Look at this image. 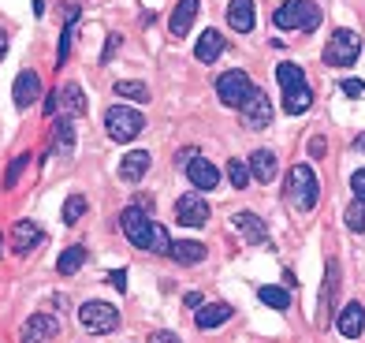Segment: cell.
<instances>
[{"instance_id": "obj_1", "label": "cell", "mask_w": 365, "mask_h": 343, "mask_svg": "<svg viewBox=\"0 0 365 343\" xmlns=\"http://www.w3.org/2000/svg\"><path fill=\"white\" fill-rule=\"evenodd\" d=\"M272 26L309 34V30L321 26V8L313 4V0H284V4L276 8V15H272Z\"/></svg>"}, {"instance_id": "obj_2", "label": "cell", "mask_w": 365, "mask_h": 343, "mask_svg": "<svg viewBox=\"0 0 365 343\" xmlns=\"http://www.w3.org/2000/svg\"><path fill=\"white\" fill-rule=\"evenodd\" d=\"M287 198L298 213H309L317 205V175L309 165H291L287 168Z\"/></svg>"}, {"instance_id": "obj_3", "label": "cell", "mask_w": 365, "mask_h": 343, "mask_svg": "<svg viewBox=\"0 0 365 343\" xmlns=\"http://www.w3.org/2000/svg\"><path fill=\"white\" fill-rule=\"evenodd\" d=\"M142 127H145V120H142V112H135V108H127V105H112L108 112H105V130H108V138L112 142H130V138H138L142 135Z\"/></svg>"}, {"instance_id": "obj_4", "label": "cell", "mask_w": 365, "mask_h": 343, "mask_svg": "<svg viewBox=\"0 0 365 343\" xmlns=\"http://www.w3.org/2000/svg\"><path fill=\"white\" fill-rule=\"evenodd\" d=\"M358 56H361V38L354 34V30H336L331 41L324 45V63L328 68H351V63H358Z\"/></svg>"}, {"instance_id": "obj_5", "label": "cell", "mask_w": 365, "mask_h": 343, "mask_svg": "<svg viewBox=\"0 0 365 343\" xmlns=\"http://www.w3.org/2000/svg\"><path fill=\"white\" fill-rule=\"evenodd\" d=\"M78 321H82V329L93 332V336H108V332L120 329V314H115V306H108V302H82Z\"/></svg>"}, {"instance_id": "obj_6", "label": "cell", "mask_w": 365, "mask_h": 343, "mask_svg": "<svg viewBox=\"0 0 365 343\" xmlns=\"http://www.w3.org/2000/svg\"><path fill=\"white\" fill-rule=\"evenodd\" d=\"M250 90H254V83H250L246 71H224L217 78V97H220V105H227V108H242L246 97H250Z\"/></svg>"}, {"instance_id": "obj_7", "label": "cell", "mask_w": 365, "mask_h": 343, "mask_svg": "<svg viewBox=\"0 0 365 343\" xmlns=\"http://www.w3.org/2000/svg\"><path fill=\"white\" fill-rule=\"evenodd\" d=\"M242 123L254 127V130H264L272 123V101L264 90H257V86L250 90V97H246V105H242Z\"/></svg>"}, {"instance_id": "obj_8", "label": "cell", "mask_w": 365, "mask_h": 343, "mask_svg": "<svg viewBox=\"0 0 365 343\" xmlns=\"http://www.w3.org/2000/svg\"><path fill=\"white\" fill-rule=\"evenodd\" d=\"M175 220L182 227H202L209 220V205L202 194H182V198L175 202Z\"/></svg>"}, {"instance_id": "obj_9", "label": "cell", "mask_w": 365, "mask_h": 343, "mask_svg": "<svg viewBox=\"0 0 365 343\" xmlns=\"http://www.w3.org/2000/svg\"><path fill=\"white\" fill-rule=\"evenodd\" d=\"M187 179H190L197 190H217V183H220V168L212 165L209 157L194 153V157L187 160Z\"/></svg>"}, {"instance_id": "obj_10", "label": "cell", "mask_w": 365, "mask_h": 343, "mask_svg": "<svg viewBox=\"0 0 365 343\" xmlns=\"http://www.w3.org/2000/svg\"><path fill=\"white\" fill-rule=\"evenodd\" d=\"M120 224H123V232H127V239L135 242L138 250H145V242H149V232H153V220H149L138 205H130V209H123V217H120Z\"/></svg>"}, {"instance_id": "obj_11", "label": "cell", "mask_w": 365, "mask_h": 343, "mask_svg": "<svg viewBox=\"0 0 365 343\" xmlns=\"http://www.w3.org/2000/svg\"><path fill=\"white\" fill-rule=\"evenodd\" d=\"M56 332H60L56 317H48V314H34V317H30V321L23 324L19 343H53V339H56Z\"/></svg>"}, {"instance_id": "obj_12", "label": "cell", "mask_w": 365, "mask_h": 343, "mask_svg": "<svg viewBox=\"0 0 365 343\" xmlns=\"http://www.w3.org/2000/svg\"><path fill=\"white\" fill-rule=\"evenodd\" d=\"M41 239H45V232L34 224V220H19L11 227V250L15 254H30L34 247H41Z\"/></svg>"}, {"instance_id": "obj_13", "label": "cell", "mask_w": 365, "mask_h": 343, "mask_svg": "<svg viewBox=\"0 0 365 343\" xmlns=\"http://www.w3.org/2000/svg\"><path fill=\"white\" fill-rule=\"evenodd\" d=\"M11 93H15V105H19V108H30V105H34L38 97H41V78H38V71H19Z\"/></svg>"}, {"instance_id": "obj_14", "label": "cell", "mask_w": 365, "mask_h": 343, "mask_svg": "<svg viewBox=\"0 0 365 343\" xmlns=\"http://www.w3.org/2000/svg\"><path fill=\"white\" fill-rule=\"evenodd\" d=\"M254 19H257L254 0H231V4H227V26H231V30H239V34H250V30H254Z\"/></svg>"}, {"instance_id": "obj_15", "label": "cell", "mask_w": 365, "mask_h": 343, "mask_svg": "<svg viewBox=\"0 0 365 343\" xmlns=\"http://www.w3.org/2000/svg\"><path fill=\"white\" fill-rule=\"evenodd\" d=\"M149 165H153V157H149V150H130V153H123L120 179H123V183H138V179L149 172Z\"/></svg>"}, {"instance_id": "obj_16", "label": "cell", "mask_w": 365, "mask_h": 343, "mask_svg": "<svg viewBox=\"0 0 365 343\" xmlns=\"http://www.w3.org/2000/svg\"><path fill=\"white\" fill-rule=\"evenodd\" d=\"M224 48H227V41H224V34H220V30H217V26H209V30H205V34H202V38H197V45H194V56H197V60H202V63H212V60H217V56L224 53Z\"/></svg>"}, {"instance_id": "obj_17", "label": "cell", "mask_w": 365, "mask_h": 343, "mask_svg": "<svg viewBox=\"0 0 365 343\" xmlns=\"http://www.w3.org/2000/svg\"><path fill=\"white\" fill-rule=\"evenodd\" d=\"M336 329L346 336V339H358L361 332H365V306L361 302H351L339 314V321H336Z\"/></svg>"}, {"instance_id": "obj_18", "label": "cell", "mask_w": 365, "mask_h": 343, "mask_svg": "<svg viewBox=\"0 0 365 343\" xmlns=\"http://www.w3.org/2000/svg\"><path fill=\"white\" fill-rule=\"evenodd\" d=\"M194 19H197V0H179L175 11H172V19H168V30L175 38H182V34H190Z\"/></svg>"}, {"instance_id": "obj_19", "label": "cell", "mask_w": 365, "mask_h": 343, "mask_svg": "<svg viewBox=\"0 0 365 343\" xmlns=\"http://www.w3.org/2000/svg\"><path fill=\"white\" fill-rule=\"evenodd\" d=\"M179 265H197V261H205V242H197V239H179V242H172V250H168Z\"/></svg>"}, {"instance_id": "obj_20", "label": "cell", "mask_w": 365, "mask_h": 343, "mask_svg": "<svg viewBox=\"0 0 365 343\" xmlns=\"http://www.w3.org/2000/svg\"><path fill=\"white\" fill-rule=\"evenodd\" d=\"M231 224H235L250 242H257V247H261V242H269V227H264V220L257 213H235V220H231Z\"/></svg>"}, {"instance_id": "obj_21", "label": "cell", "mask_w": 365, "mask_h": 343, "mask_svg": "<svg viewBox=\"0 0 365 343\" xmlns=\"http://www.w3.org/2000/svg\"><path fill=\"white\" fill-rule=\"evenodd\" d=\"M250 175L257 183H272L276 179V153L272 150H254L250 153Z\"/></svg>"}, {"instance_id": "obj_22", "label": "cell", "mask_w": 365, "mask_h": 343, "mask_svg": "<svg viewBox=\"0 0 365 343\" xmlns=\"http://www.w3.org/2000/svg\"><path fill=\"white\" fill-rule=\"evenodd\" d=\"M197 329H202V332H209V329H220V324L224 321H231V306L227 302H212V306H202V309H197Z\"/></svg>"}, {"instance_id": "obj_23", "label": "cell", "mask_w": 365, "mask_h": 343, "mask_svg": "<svg viewBox=\"0 0 365 343\" xmlns=\"http://www.w3.org/2000/svg\"><path fill=\"white\" fill-rule=\"evenodd\" d=\"M313 105V93H309V83H302V86H291V90H284V108L291 112V116H302V112Z\"/></svg>"}, {"instance_id": "obj_24", "label": "cell", "mask_w": 365, "mask_h": 343, "mask_svg": "<svg viewBox=\"0 0 365 343\" xmlns=\"http://www.w3.org/2000/svg\"><path fill=\"white\" fill-rule=\"evenodd\" d=\"M60 105H63V116H82V112H86V93H82V86L78 83L63 86L60 90Z\"/></svg>"}, {"instance_id": "obj_25", "label": "cell", "mask_w": 365, "mask_h": 343, "mask_svg": "<svg viewBox=\"0 0 365 343\" xmlns=\"http://www.w3.org/2000/svg\"><path fill=\"white\" fill-rule=\"evenodd\" d=\"M82 265H86V247H68V250L60 254V261H56V269H60L63 276L78 272Z\"/></svg>"}, {"instance_id": "obj_26", "label": "cell", "mask_w": 365, "mask_h": 343, "mask_svg": "<svg viewBox=\"0 0 365 343\" xmlns=\"http://www.w3.org/2000/svg\"><path fill=\"white\" fill-rule=\"evenodd\" d=\"M115 93H120L123 101H135V105H145L149 97H153V93H149V86L138 83V78H130V83H115Z\"/></svg>"}, {"instance_id": "obj_27", "label": "cell", "mask_w": 365, "mask_h": 343, "mask_svg": "<svg viewBox=\"0 0 365 343\" xmlns=\"http://www.w3.org/2000/svg\"><path fill=\"white\" fill-rule=\"evenodd\" d=\"M71 142H75V130L68 123V116L56 120V130H53V153H71Z\"/></svg>"}, {"instance_id": "obj_28", "label": "cell", "mask_w": 365, "mask_h": 343, "mask_svg": "<svg viewBox=\"0 0 365 343\" xmlns=\"http://www.w3.org/2000/svg\"><path fill=\"white\" fill-rule=\"evenodd\" d=\"M257 299H261L264 306H272V309H279V314H284V309L291 306V295H287L284 287H261V291H257Z\"/></svg>"}, {"instance_id": "obj_29", "label": "cell", "mask_w": 365, "mask_h": 343, "mask_svg": "<svg viewBox=\"0 0 365 343\" xmlns=\"http://www.w3.org/2000/svg\"><path fill=\"white\" fill-rule=\"evenodd\" d=\"M276 78H279V86H284V90L306 83V75H302V68H298V63H279V68H276Z\"/></svg>"}, {"instance_id": "obj_30", "label": "cell", "mask_w": 365, "mask_h": 343, "mask_svg": "<svg viewBox=\"0 0 365 343\" xmlns=\"http://www.w3.org/2000/svg\"><path fill=\"white\" fill-rule=\"evenodd\" d=\"M227 179H231V187H250V165H242L239 157H231L227 160Z\"/></svg>"}, {"instance_id": "obj_31", "label": "cell", "mask_w": 365, "mask_h": 343, "mask_svg": "<svg viewBox=\"0 0 365 343\" xmlns=\"http://www.w3.org/2000/svg\"><path fill=\"white\" fill-rule=\"evenodd\" d=\"M82 213H86V198H82V194H71V198L63 202V224H78Z\"/></svg>"}, {"instance_id": "obj_32", "label": "cell", "mask_w": 365, "mask_h": 343, "mask_svg": "<svg viewBox=\"0 0 365 343\" xmlns=\"http://www.w3.org/2000/svg\"><path fill=\"white\" fill-rule=\"evenodd\" d=\"M346 227L351 232H365V202H354L346 209Z\"/></svg>"}, {"instance_id": "obj_33", "label": "cell", "mask_w": 365, "mask_h": 343, "mask_svg": "<svg viewBox=\"0 0 365 343\" xmlns=\"http://www.w3.org/2000/svg\"><path fill=\"white\" fill-rule=\"evenodd\" d=\"M30 165V153H19L11 160V168H8V175H4V187H15V179H19V172Z\"/></svg>"}, {"instance_id": "obj_34", "label": "cell", "mask_w": 365, "mask_h": 343, "mask_svg": "<svg viewBox=\"0 0 365 343\" xmlns=\"http://www.w3.org/2000/svg\"><path fill=\"white\" fill-rule=\"evenodd\" d=\"M339 90H343L346 97H354V101H358V97H365V83H358V78H346Z\"/></svg>"}, {"instance_id": "obj_35", "label": "cell", "mask_w": 365, "mask_h": 343, "mask_svg": "<svg viewBox=\"0 0 365 343\" xmlns=\"http://www.w3.org/2000/svg\"><path fill=\"white\" fill-rule=\"evenodd\" d=\"M68 53H71V30H63V38H60V45H56V63L68 60Z\"/></svg>"}, {"instance_id": "obj_36", "label": "cell", "mask_w": 365, "mask_h": 343, "mask_svg": "<svg viewBox=\"0 0 365 343\" xmlns=\"http://www.w3.org/2000/svg\"><path fill=\"white\" fill-rule=\"evenodd\" d=\"M351 187H354V198H358V202H365V168H361V172H354Z\"/></svg>"}, {"instance_id": "obj_37", "label": "cell", "mask_w": 365, "mask_h": 343, "mask_svg": "<svg viewBox=\"0 0 365 343\" xmlns=\"http://www.w3.org/2000/svg\"><path fill=\"white\" fill-rule=\"evenodd\" d=\"M149 343H182L175 332H149Z\"/></svg>"}, {"instance_id": "obj_38", "label": "cell", "mask_w": 365, "mask_h": 343, "mask_svg": "<svg viewBox=\"0 0 365 343\" xmlns=\"http://www.w3.org/2000/svg\"><path fill=\"white\" fill-rule=\"evenodd\" d=\"M115 48H120V34H112V38H108V45H105V56H101L105 63L112 60V53H115Z\"/></svg>"}, {"instance_id": "obj_39", "label": "cell", "mask_w": 365, "mask_h": 343, "mask_svg": "<svg viewBox=\"0 0 365 343\" xmlns=\"http://www.w3.org/2000/svg\"><path fill=\"white\" fill-rule=\"evenodd\" d=\"M202 302H205V299H202V295H197V291H190V295H187V299H182V306H190V309H202Z\"/></svg>"}, {"instance_id": "obj_40", "label": "cell", "mask_w": 365, "mask_h": 343, "mask_svg": "<svg viewBox=\"0 0 365 343\" xmlns=\"http://www.w3.org/2000/svg\"><path fill=\"white\" fill-rule=\"evenodd\" d=\"M108 284H112V287H120V291H123V287H127V276H123L120 269H115V272L108 276Z\"/></svg>"}, {"instance_id": "obj_41", "label": "cell", "mask_w": 365, "mask_h": 343, "mask_svg": "<svg viewBox=\"0 0 365 343\" xmlns=\"http://www.w3.org/2000/svg\"><path fill=\"white\" fill-rule=\"evenodd\" d=\"M309 153H313V157H324V138H313V142H309Z\"/></svg>"}, {"instance_id": "obj_42", "label": "cell", "mask_w": 365, "mask_h": 343, "mask_svg": "<svg viewBox=\"0 0 365 343\" xmlns=\"http://www.w3.org/2000/svg\"><path fill=\"white\" fill-rule=\"evenodd\" d=\"M4 53H8V38H4V30H0V60H4Z\"/></svg>"}, {"instance_id": "obj_43", "label": "cell", "mask_w": 365, "mask_h": 343, "mask_svg": "<svg viewBox=\"0 0 365 343\" xmlns=\"http://www.w3.org/2000/svg\"><path fill=\"white\" fill-rule=\"evenodd\" d=\"M354 150H365V135H358V138H354Z\"/></svg>"}, {"instance_id": "obj_44", "label": "cell", "mask_w": 365, "mask_h": 343, "mask_svg": "<svg viewBox=\"0 0 365 343\" xmlns=\"http://www.w3.org/2000/svg\"><path fill=\"white\" fill-rule=\"evenodd\" d=\"M0 254H4V235H0Z\"/></svg>"}]
</instances>
